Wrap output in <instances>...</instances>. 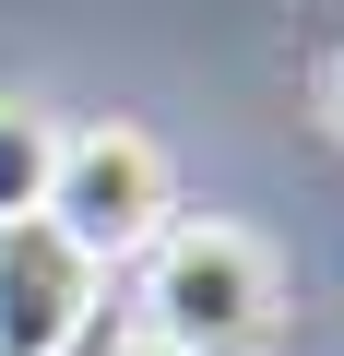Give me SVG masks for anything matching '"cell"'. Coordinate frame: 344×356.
I'll return each mask as SVG.
<instances>
[{"label":"cell","mask_w":344,"mask_h":356,"mask_svg":"<svg viewBox=\"0 0 344 356\" xmlns=\"http://www.w3.org/2000/svg\"><path fill=\"white\" fill-rule=\"evenodd\" d=\"M285 321V273L249 226L226 214H190L142 250V344L166 356H261Z\"/></svg>","instance_id":"1"},{"label":"cell","mask_w":344,"mask_h":356,"mask_svg":"<svg viewBox=\"0 0 344 356\" xmlns=\"http://www.w3.org/2000/svg\"><path fill=\"white\" fill-rule=\"evenodd\" d=\"M107 356H166V344H142V332H131V344H107Z\"/></svg>","instance_id":"6"},{"label":"cell","mask_w":344,"mask_h":356,"mask_svg":"<svg viewBox=\"0 0 344 356\" xmlns=\"http://www.w3.org/2000/svg\"><path fill=\"white\" fill-rule=\"evenodd\" d=\"M48 166H60V119H36V107L0 95V226L48 214Z\"/></svg>","instance_id":"4"},{"label":"cell","mask_w":344,"mask_h":356,"mask_svg":"<svg viewBox=\"0 0 344 356\" xmlns=\"http://www.w3.org/2000/svg\"><path fill=\"white\" fill-rule=\"evenodd\" d=\"M95 309H107V273L48 214L0 226V356H83Z\"/></svg>","instance_id":"3"},{"label":"cell","mask_w":344,"mask_h":356,"mask_svg":"<svg viewBox=\"0 0 344 356\" xmlns=\"http://www.w3.org/2000/svg\"><path fill=\"white\" fill-rule=\"evenodd\" d=\"M320 119H332V131H344V48H332V60H320Z\"/></svg>","instance_id":"5"},{"label":"cell","mask_w":344,"mask_h":356,"mask_svg":"<svg viewBox=\"0 0 344 356\" xmlns=\"http://www.w3.org/2000/svg\"><path fill=\"white\" fill-rule=\"evenodd\" d=\"M166 154L131 131V119H95V131H60V166H48V226L95 261V273H119V261H142L154 238H166Z\"/></svg>","instance_id":"2"}]
</instances>
